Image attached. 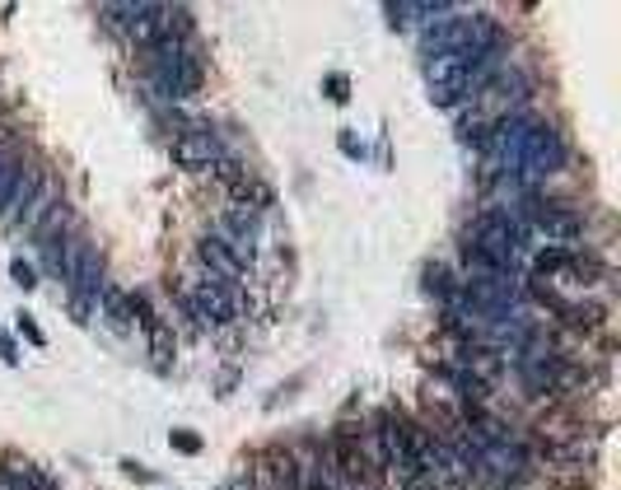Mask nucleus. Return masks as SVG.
I'll return each mask as SVG.
<instances>
[{
    "label": "nucleus",
    "mask_w": 621,
    "mask_h": 490,
    "mask_svg": "<svg viewBox=\"0 0 621 490\" xmlns=\"http://www.w3.org/2000/svg\"><path fill=\"white\" fill-rule=\"evenodd\" d=\"M468 261H481V267H495V271H514L519 276L532 257V243L524 234V224L514 210H481L468 230V248H462Z\"/></svg>",
    "instance_id": "2"
},
{
    "label": "nucleus",
    "mask_w": 621,
    "mask_h": 490,
    "mask_svg": "<svg viewBox=\"0 0 621 490\" xmlns=\"http://www.w3.org/2000/svg\"><path fill=\"white\" fill-rule=\"evenodd\" d=\"M211 168H215V178H220V183H230V187H234V183H244V164H238L234 154H220Z\"/></svg>",
    "instance_id": "13"
},
{
    "label": "nucleus",
    "mask_w": 621,
    "mask_h": 490,
    "mask_svg": "<svg viewBox=\"0 0 621 490\" xmlns=\"http://www.w3.org/2000/svg\"><path fill=\"white\" fill-rule=\"evenodd\" d=\"M220 154H224L220 136L206 131V127H192V131H183L174 140V164H183V168H211Z\"/></svg>",
    "instance_id": "6"
},
{
    "label": "nucleus",
    "mask_w": 621,
    "mask_h": 490,
    "mask_svg": "<svg viewBox=\"0 0 621 490\" xmlns=\"http://www.w3.org/2000/svg\"><path fill=\"white\" fill-rule=\"evenodd\" d=\"M257 230H262V215H257V210L234 206V210H224V220L215 224V238H224L238 257L253 261V253H257Z\"/></svg>",
    "instance_id": "5"
},
{
    "label": "nucleus",
    "mask_w": 621,
    "mask_h": 490,
    "mask_svg": "<svg viewBox=\"0 0 621 490\" xmlns=\"http://www.w3.org/2000/svg\"><path fill=\"white\" fill-rule=\"evenodd\" d=\"M174 444H178L183 453H197V440H192V434H187V430H178V434H174Z\"/></svg>",
    "instance_id": "15"
},
{
    "label": "nucleus",
    "mask_w": 621,
    "mask_h": 490,
    "mask_svg": "<svg viewBox=\"0 0 621 490\" xmlns=\"http://www.w3.org/2000/svg\"><path fill=\"white\" fill-rule=\"evenodd\" d=\"M505 47V33L491 14H458L448 10L440 14L435 24L421 28V51L425 57H444V51H454V57H491V51Z\"/></svg>",
    "instance_id": "3"
},
{
    "label": "nucleus",
    "mask_w": 621,
    "mask_h": 490,
    "mask_svg": "<svg viewBox=\"0 0 621 490\" xmlns=\"http://www.w3.org/2000/svg\"><path fill=\"white\" fill-rule=\"evenodd\" d=\"M183 300H187V308L197 313V323H201V327H220V323H230L234 313H238L234 290H230V285H220V280H215V276H206V271L187 280Z\"/></svg>",
    "instance_id": "4"
},
{
    "label": "nucleus",
    "mask_w": 621,
    "mask_h": 490,
    "mask_svg": "<svg viewBox=\"0 0 621 490\" xmlns=\"http://www.w3.org/2000/svg\"><path fill=\"white\" fill-rule=\"evenodd\" d=\"M234 197H238V201H248L244 210H257V215H262V206L271 201V191L257 183V178H244V183H234Z\"/></svg>",
    "instance_id": "10"
},
{
    "label": "nucleus",
    "mask_w": 621,
    "mask_h": 490,
    "mask_svg": "<svg viewBox=\"0 0 621 490\" xmlns=\"http://www.w3.org/2000/svg\"><path fill=\"white\" fill-rule=\"evenodd\" d=\"M10 477H14V490H57V481L38 467H10Z\"/></svg>",
    "instance_id": "11"
},
{
    "label": "nucleus",
    "mask_w": 621,
    "mask_h": 490,
    "mask_svg": "<svg viewBox=\"0 0 621 490\" xmlns=\"http://www.w3.org/2000/svg\"><path fill=\"white\" fill-rule=\"evenodd\" d=\"M244 267H248V261L238 257L224 238H215V234H211V238H201V271H206V276H215L220 285H230V290H234V280H244Z\"/></svg>",
    "instance_id": "8"
},
{
    "label": "nucleus",
    "mask_w": 621,
    "mask_h": 490,
    "mask_svg": "<svg viewBox=\"0 0 621 490\" xmlns=\"http://www.w3.org/2000/svg\"><path fill=\"white\" fill-rule=\"evenodd\" d=\"M0 490H14V477H10V467H0Z\"/></svg>",
    "instance_id": "17"
},
{
    "label": "nucleus",
    "mask_w": 621,
    "mask_h": 490,
    "mask_svg": "<svg viewBox=\"0 0 621 490\" xmlns=\"http://www.w3.org/2000/svg\"><path fill=\"white\" fill-rule=\"evenodd\" d=\"M51 210H57V187H51L47 178H38V187H33L28 197H24V206L10 215V230L14 234H38Z\"/></svg>",
    "instance_id": "7"
},
{
    "label": "nucleus",
    "mask_w": 621,
    "mask_h": 490,
    "mask_svg": "<svg viewBox=\"0 0 621 490\" xmlns=\"http://www.w3.org/2000/svg\"><path fill=\"white\" fill-rule=\"evenodd\" d=\"M98 304H103V308H108V318H113V327H131V318H136V304L127 300V294H122V290H113V285H108V290H103V294H98Z\"/></svg>",
    "instance_id": "9"
},
{
    "label": "nucleus",
    "mask_w": 621,
    "mask_h": 490,
    "mask_svg": "<svg viewBox=\"0 0 621 490\" xmlns=\"http://www.w3.org/2000/svg\"><path fill=\"white\" fill-rule=\"evenodd\" d=\"M20 327H24V337H28V341H38V346H43V331L33 327V318H20Z\"/></svg>",
    "instance_id": "16"
},
{
    "label": "nucleus",
    "mask_w": 621,
    "mask_h": 490,
    "mask_svg": "<svg viewBox=\"0 0 621 490\" xmlns=\"http://www.w3.org/2000/svg\"><path fill=\"white\" fill-rule=\"evenodd\" d=\"M150 350H154V360H160V364L174 360V337H168V327H164V323H154V327H150Z\"/></svg>",
    "instance_id": "12"
},
{
    "label": "nucleus",
    "mask_w": 621,
    "mask_h": 490,
    "mask_svg": "<svg viewBox=\"0 0 621 490\" xmlns=\"http://www.w3.org/2000/svg\"><path fill=\"white\" fill-rule=\"evenodd\" d=\"M10 276H14V280H20V285H24V290H33V285H38V271H33V267H28V261H10Z\"/></svg>",
    "instance_id": "14"
},
{
    "label": "nucleus",
    "mask_w": 621,
    "mask_h": 490,
    "mask_svg": "<svg viewBox=\"0 0 621 490\" xmlns=\"http://www.w3.org/2000/svg\"><path fill=\"white\" fill-rule=\"evenodd\" d=\"M561 164H565V140L542 117L514 113L495 121L487 140V168L495 178H505L509 187H538L551 173H561Z\"/></svg>",
    "instance_id": "1"
}]
</instances>
